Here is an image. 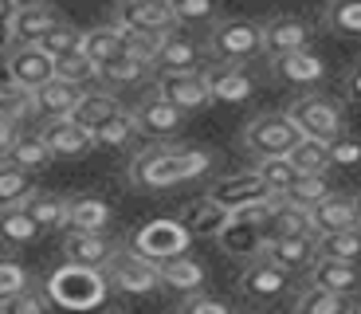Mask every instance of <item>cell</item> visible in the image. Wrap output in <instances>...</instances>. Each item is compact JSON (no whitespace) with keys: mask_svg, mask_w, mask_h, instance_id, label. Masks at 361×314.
Wrapping results in <instances>:
<instances>
[{"mask_svg":"<svg viewBox=\"0 0 361 314\" xmlns=\"http://www.w3.org/2000/svg\"><path fill=\"white\" fill-rule=\"evenodd\" d=\"M212 169V153L208 150H149L137 153L134 165H130V181L137 188H149V193H161L173 188L180 181H197Z\"/></svg>","mask_w":361,"mask_h":314,"instance_id":"cell-1","label":"cell"},{"mask_svg":"<svg viewBox=\"0 0 361 314\" xmlns=\"http://www.w3.org/2000/svg\"><path fill=\"white\" fill-rule=\"evenodd\" d=\"M208 55L220 67H244L263 55V24L255 20H220L208 32Z\"/></svg>","mask_w":361,"mask_h":314,"instance_id":"cell-2","label":"cell"},{"mask_svg":"<svg viewBox=\"0 0 361 314\" xmlns=\"http://www.w3.org/2000/svg\"><path fill=\"white\" fill-rule=\"evenodd\" d=\"M287 118L298 126L302 138H314V142H334V138L345 134V114L342 102L326 99V95H302L287 107Z\"/></svg>","mask_w":361,"mask_h":314,"instance_id":"cell-3","label":"cell"},{"mask_svg":"<svg viewBox=\"0 0 361 314\" xmlns=\"http://www.w3.org/2000/svg\"><path fill=\"white\" fill-rule=\"evenodd\" d=\"M189 243H192V236L180 220H149V224H142L130 236V251H137L142 260L157 263V267L189 255Z\"/></svg>","mask_w":361,"mask_h":314,"instance_id":"cell-4","label":"cell"},{"mask_svg":"<svg viewBox=\"0 0 361 314\" xmlns=\"http://www.w3.org/2000/svg\"><path fill=\"white\" fill-rule=\"evenodd\" d=\"M302 142V134H298V126L287 118V110L283 114H259L247 122L244 130V145L247 153H255V157H290V150Z\"/></svg>","mask_w":361,"mask_h":314,"instance_id":"cell-5","label":"cell"},{"mask_svg":"<svg viewBox=\"0 0 361 314\" xmlns=\"http://www.w3.org/2000/svg\"><path fill=\"white\" fill-rule=\"evenodd\" d=\"M106 287L118 291V295H154L161 287V267L142 260L130 248H118V255L106 267Z\"/></svg>","mask_w":361,"mask_h":314,"instance_id":"cell-6","label":"cell"},{"mask_svg":"<svg viewBox=\"0 0 361 314\" xmlns=\"http://www.w3.org/2000/svg\"><path fill=\"white\" fill-rule=\"evenodd\" d=\"M212 55H208V44H200V40H192L185 28H177V32H169L161 44V55H157V75H189V71H208L212 67Z\"/></svg>","mask_w":361,"mask_h":314,"instance_id":"cell-7","label":"cell"},{"mask_svg":"<svg viewBox=\"0 0 361 314\" xmlns=\"http://www.w3.org/2000/svg\"><path fill=\"white\" fill-rule=\"evenodd\" d=\"M51 295H55V303L71 306V310H82V306L102 303V295H106V279H102L99 271L71 267V263H67L63 271H55V279H51Z\"/></svg>","mask_w":361,"mask_h":314,"instance_id":"cell-8","label":"cell"},{"mask_svg":"<svg viewBox=\"0 0 361 314\" xmlns=\"http://www.w3.org/2000/svg\"><path fill=\"white\" fill-rule=\"evenodd\" d=\"M114 24L122 32H157V36L177 32L173 4H165V0H122V4H114Z\"/></svg>","mask_w":361,"mask_h":314,"instance_id":"cell-9","label":"cell"},{"mask_svg":"<svg viewBox=\"0 0 361 314\" xmlns=\"http://www.w3.org/2000/svg\"><path fill=\"white\" fill-rule=\"evenodd\" d=\"M310 24L302 16H271L263 24V55L267 59H283V55H298L310 52Z\"/></svg>","mask_w":361,"mask_h":314,"instance_id":"cell-10","label":"cell"},{"mask_svg":"<svg viewBox=\"0 0 361 314\" xmlns=\"http://www.w3.org/2000/svg\"><path fill=\"white\" fill-rule=\"evenodd\" d=\"M271 197H275V193L263 185L255 169L252 173H235V177H224V181H216V185L208 188V200H216L228 216L240 212V208L263 205V200H271Z\"/></svg>","mask_w":361,"mask_h":314,"instance_id":"cell-11","label":"cell"},{"mask_svg":"<svg viewBox=\"0 0 361 314\" xmlns=\"http://www.w3.org/2000/svg\"><path fill=\"white\" fill-rule=\"evenodd\" d=\"M157 95H161L169 107H177L180 114H192V110H204L212 102V90H208V71H189V75H157Z\"/></svg>","mask_w":361,"mask_h":314,"instance_id":"cell-12","label":"cell"},{"mask_svg":"<svg viewBox=\"0 0 361 314\" xmlns=\"http://www.w3.org/2000/svg\"><path fill=\"white\" fill-rule=\"evenodd\" d=\"M59 24H67V20L55 4H44V0L20 4L16 20H12V47H39L44 36H51Z\"/></svg>","mask_w":361,"mask_h":314,"instance_id":"cell-13","label":"cell"},{"mask_svg":"<svg viewBox=\"0 0 361 314\" xmlns=\"http://www.w3.org/2000/svg\"><path fill=\"white\" fill-rule=\"evenodd\" d=\"M4 71H8V79L16 83L20 90H32V95H36L44 83L55 79V59L44 55L39 47H12Z\"/></svg>","mask_w":361,"mask_h":314,"instance_id":"cell-14","label":"cell"},{"mask_svg":"<svg viewBox=\"0 0 361 314\" xmlns=\"http://www.w3.org/2000/svg\"><path fill=\"white\" fill-rule=\"evenodd\" d=\"M287 287H290V275L283 267H275L271 260H252L240 275V291L252 303H275V298L287 295Z\"/></svg>","mask_w":361,"mask_h":314,"instance_id":"cell-15","label":"cell"},{"mask_svg":"<svg viewBox=\"0 0 361 314\" xmlns=\"http://www.w3.org/2000/svg\"><path fill=\"white\" fill-rule=\"evenodd\" d=\"M271 75L283 83V87L295 90H314L326 79V59L318 52H298V55H283V59H271Z\"/></svg>","mask_w":361,"mask_h":314,"instance_id":"cell-16","label":"cell"},{"mask_svg":"<svg viewBox=\"0 0 361 314\" xmlns=\"http://www.w3.org/2000/svg\"><path fill=\"white\" fill-rule=\"evenodd\" d=\"M259 260H271L275 267H283L287 275L307 271L318 263V240L314 236H295V240H263Z\"/></svg>","mask_w":361,"mask_h":314,"instance_id":"cell-17","label":"cell"},{"mask_svg":"<svg viewBox=\"0 0 361 314\" xmlns=\"http://www.w3.org/2000/svg\"><path fill=\"white\" fill-rule=\"evenodd\" d=\"M114 208L102 197H71L67 200V232L71 236H106Z\"/></svg>","mask_w":361,"mask_h":314,"instance_id":"cell-18","label":"cell"},{"mask_svg":"<svg viewBox=\"0 0 361 314\" xmlns=\"http://www.w3.org/2000/svg\"><path fill=\"white\" fill-rule=\"evenodd\" d=\"M310 224H314V236H338V232H357L361 220H357V205L353 197H342L334 193L330 200H322L318 208H310Z\"/></svg>","mask_w":361,"mask_h":314,"instance_id":"cell-19","label":"cell"},{"mask_svg":"<svg viewBox=\"0 0 361 314\" xmlns=\"http://www.w3.org/2000/svg\"><path fill=\"white\" fill-rule=\"evenodd\" d=\"M82 102V87H71L63 79H51L32 95V107L44 122H67L75 114V107Z\"/></svg>","mask_w":361,"mask_h":314,"instance_id":"cell-20","label":"cell"},{"mask_svg":"<svg viewBox=\"0 0 361 314\" xmlns=\"http://www.w3.org/2000/svg\"><path fill=\"white\" fill-rule=\"evenodd\" d=\"M208 90H212V102L235 107V102H247L255 95V79L247 67H220V63H212L208 67Z\"/></svg>","mask_w":361,"mask_h":314,"instance_id":"cell-21","label":"cell"},{"mask_svg":"<svg viewBox=\"0 0 361 314\" xmlns=\"http://www.w3.org/2000/svg\"><path fill=\"white\" fill-rule=\"evenodd\" d=\"M314 291H330V295L353 298V291H361V263H334V260H318L310 267V283Z\"/></svg>","mask_w":361,"mask_h":314,"instance_id":"cell-22","label":"cell"},{"mask_svg":"<svg viewBox=\"0 0 361 314\" xmlns=\"http://www.w3.org/2000/svg\"><path fill=\"white\" fill-rule=\"evenodd\" d=\"M63 255L71 267H87V271H106L110 260L118 255V248L106 236H67Z\"/></svg>","mask_w":361,"mask_h":314,"instance_id":"cell-23","label":"cell"},{"mask_svg":"<svg viewBox=\"0 0 361 314\" xmlns=\"http://www.w3.org/2000/svg\"><path fill=\"white\" fill-rule=\"evenodd\" d=\"M134 122H137V134L173 138V134L180 130V122H185V114H180L177 107H169L161 95H154V99H145L142 107L134 110Z\"/></svg>","mask_w":361,"mask_h":314,"instance_id":"cell-24","label":"cell"},{"mask_svg":"<svg viewBox=\"0 0 361 314\" xmlns=\"http://www.w3.org/2000/svg\"><path fill=\"white\" fill-rule=\"evenodd\" d=\"M82 55H87L94 67H106L118 55H126V32L118 24H102V28H87L82 36Z\"/></svg>","mask_w":361,"mask_h":314,"instance_id":"cell-25","label":"cell"},{"mask_svg":"<svg viewBox=\"0 0 361 314\" xmlns=\"http://www.w3.org/2000/svg\"><path fill=\"white\" fill-rule=\"evenodd\" d=\"M39 138L47 142V150H51L55 157H82V153L94 150V138H90L87 130H79L75 122H47L44 130H39Z\"/></svg>","mask_w":361,"mask_h":314,"instance_id":"cell-26","label":"cell"},{"mask_svg":"<svg viewBox=\"0 0 361 314\" xmlns=\"http://www.w3.org/2000/svg\"><path fill=\"white\" fill-rule=\"evenodd\" d=\"M114 114H122V107H118L114 95H106V90H90V95H82V102L75 107V114L67 118V122H75L79 130L94 134V130H99V126H106Z\"/></svg>","mask_w":361,"mask_h":314,"instance_id":"cell-27","label":"cell"},{"mask_svg":"<svg viewBox=\"0 0 361 314\" xmlns=\"http://www.w3.org/2000/svg\"><path fill=\"white\" fill-rule=\"evenodd\" d=\"M228 220H232V216L208 197L192 200V205L185 208V216H180V224L189 228V236H220L228 228Z\"/></svg>","mask_w":361,"mask_h":314,"instance_id":"cell-28","label":"cell"},{"mask_svg":"<svg viewBox=\"0 0 361 314\" xmlns=\"http://www.w3.org/2000/svg\"><path fill=\"white\" fill-rule=\"evenodd\" d=\"M161 283L173 291H185V295H200V287L208 283V271L197 255H180V260L161 267Z\"/></svg>","mask_w":361,"mask_h":314,"instance_id":"cell-29","label":"cell"},{"mask_svg":"<svg viewBox=\"0 0 361 314\" xmlns=\"http://www.w3.org/2000/svg\"><path fill=\"white\" fill-rule=\"evenodd\" d=\"M32 197H36V181H32V173L16 169V165H8V162H0V212L24 208Z\"/></svg>","mask_w":361,"mask_h":314,"instance_id":"cell-30","label":"cell"},{"mask_svg":"<svg viewBox=\"0 0 361 314\" xmlns=\"http://www.w3.org/2000/svg\"><path fill=\"white\" fill-rule=\"evenodd\" d=\"M44 236V228L27 216V208H8L0 212V248H27Z\"/></svg>","mask_w":361,"mask_h":314,"instance_id":"cell-31","label":"cell"},{"mask_svg":"<svg viewBox=\"0 0 361 314\" xmlns=\"http://www.w3.org/2000/svg\"><path fill=\"white\" fill-rule=\"evenodd\" d=\"M263 232H267V240H295V236H314V224H310L307 208H295V205H287V200H283ZM314 240H318V236H314Z\"/></svg>","mask_w":361,"mask_h":314,"instance_id":"cell-32","label":"cell"},{"mask_svg":"<svg viewBox=\"0 0 361 314\" xmlns=\"http://www.w3.org/2000/svg\"><path fill=\"white\" fill-rule=\"evenodd\" d=\"M290 165H295L302 177H326V173L334 169V165H330V145L314 142V138H302V142L290 150Z\"/></svg>","mask_w":361,"mask_h":314,"instance_id":"cell-33","label":"cell"},{"mask_svg":"<svg viewBox=\"0 0 361 314\" xmlns=\"http://www.w3.org/2000/svg\"><path fill=\"white\" fill-rule=\"evenodd\" d=\"M216 240L224 243V251H232V255H252V260H259L267 232L255 228V224H235V220H228V228L216 236Z\"/></svg>","mask_w":361,"mask_h":314,"instance_id":"cell-34","label":"cell"},{"mask_svg":"<svg viewBox=\"0 0 361 314\" xmlns=\"http://www.w3.org/2000/svg\"><path fill=\"white\" fill-rule=\"evenodd\" d=\"M51 157L55 153L47 150V142L36 130V134H20L16 138V145H12V153H8V165H16V169H24V173H36V169H44Z\"/></svg>","mask_w":361,"mask_h":314,"instance_id":"cell-35","label":"cell"},{"mask_svg":"<svg viewBox=\"0 0 361 314\" xmlns=\"http://www.w3.org/2000/svg\"><path fill=\"white\" fill-rule=\"evenodd\" d=\"M322 24L334 36H361V0H334V4H326Z\"/></svg>","mask_w":361,"mask_h":314,"instance_id":"cell-36","label":"cell"},{"mask_svg":"<svg viewBox=\"0 0 361 314\" xmlns=\"http://www.w3.org/2000/svg\"><path fill=\"white\" fill-rule=\"evenodd\" d=\"M334 197V188H330V177H298L295 185L283 193V200L287 205H295V208H318L322 200H330Z\"/></svg>","mask_w":361,"mask_h":314,"instance_id":"cell-37","label":"cell"},{"mask_svg":"<svg viewBox=\"0 0 361 314\" xmlns=\"http://www.w3.org/2000/svg\"><path fill=\"white\" fill-rule=\"evenodd\" d=\"M353 298H342V295H330V291H314L307 287L295 303V314H353Z\"/></svg>","mask_w":361,"mask_h":314,"instance_id":"cell-38","label":"cell"},{"mask_svg":"<svg viewBox=\"0 0 361 314\" xmlns=\"http://www.w3.org/2000/svg\"><path fill=\"white\" fill-rule=\"evenodd\" d=\"M318 260H334V263H361V228L357 232H338L318 240Z\"/></svg>","mask_w":361,"mask_h":314,"instance_id":"cell-39","label":"cell"},{"mask_svg":"<svg viewBox=\"0 0 361 314\" xmlns=\"http://www.w3.org/2000/svg\"><path fill=\"white\" fill-rule=\"evenodd\" d=\"M27 216L36 220L39 228H67V200L63 197H51V193H36V197L27 200Z\"/></svg>","mask_w":361,"mask_h":314,"instance_id":"cell-40","label":"cell"},{"mask_svg":"<svg viewBox=\"0 0 361 314\" xmlns=\"http://www.w3.org/2000/svg\"><path fill=\"white\" fill-rule=\"evenodd\" d=\"M255 173H259V181L271 188V193H275V197H283V193H287V188L302 177V173L290 165V157H263V162L255 165Z\"/></svg>","mask_w":361,"mask_h":314,"instance_id":"cell-41","label":"cell"},{"mask_svg":"<svg viewBox=\"0 0 361 314\" xmlns=\"http://www.w3.org/2000/svg\"><path fill=\"white\" fill-rule=\"evenodd\" d=\"M173 20H177V28H185L189 32L192 24H220V8L212 4V0H173Z\"/></svg>","mask_w":361,"mask_h":314,"instance_id":"cell-42","label":"cell"},{"mask_svg":"<svg viewBox=\"0 0 361 314\" xmlns=\"http://www.w3.org/2000/svg\"><path fill=\"white\" fill-rule=\"evenodd\" d=\"M36 114V107H32V90H20L16 83H0V122L16 126L20 118Z\"/></svg>","mask_w":361,"mask_h":314,"instance_id":"cell-43","label":"cell"},{"mask_svg":"<svg viewBox=\"0 0 361 314\" xmlns=\"http://www.w3.org/2000/svg\"><path fill=\"white\" fill-rule=\"evenodd\" d=\"M90 138H94V145L118 150V145H126V142H134V138H137V122H134V114H126V110H122V114H114L106 126H99Z\"/></svg>","mask_w":361,"mask_h":314,"instance_id":"cell-44","label":"cell"},{"mask_svg":"<svg viewBox=\"0 0 361 314\" xmlns=\"http://www.w3.org/2000/svg\"><path fill=\"white\" fill-rule=\"evenodd\" d=\"M55 79L71 83V87H82V83L102 79V67H94L82 52H75V55H67V59H55Z\"/></svg>","mask_w":361,"mask_h":314,"instance_id":"cell-45","label":"cell"},{"mask_svg":"<svg viewBox=\"0 0 361 314\" xmlns=\"http://www.w3.org/2000/svg\"><path fill=\"white\" fill-rule=\"evenodd\" d=\"M82 36H87V32H79L75 24H59V28L51 32V36H44L39 52L51 55V59H67V55L82 52Z\"/></svg>","mask_w":361,"mask_h":314,"instance_id":"cell-46","label":"cell"},{"mask_svg":"<svg viewBox=\"0 0 361 314\" xmlns=\"http://www.w3.org/2000/svg\"><path fill=\"white\" fill-rule=\"evenodd\" d=\"M145 67H149V63L134 59V55H118L114 63L102 67V79H106L110 87H134V83L145 79Z\"/></svg>","mask_w":361,"mask_h":314,"instance_id":"cell-47","label":"cell"},{"mask_svg":"<svg viewBox=\"0 0 361 314\" xmlns=\"http://www.w3.org/2000/svg\"><path fill=\"white\" fill-rule=\"evenodd\" d=\"M161 44L165 36H157V32H126V55H134L142 63H157Z\"/></svg>","mask_w":361,"mask_h":314,"instance_id":"cell-48","label":"cell"},{"mask_svg":"<svg viewBox=\"0 0 361 314\" xmlns=\"http://www.w3.org/2000/svg\"><path fill=\"white\" fill-rule=\"evenodd\" d=\"M330 165L334 169H357L361 165V138L353 134H342L330 142Z\"/></svg>","mask_w":361,"mask_h":314,"instance_id":"cell-49","label":"cell"},{"mask_svg":"<svg viewBox=\"0 0 361 314\" xmlns=\"http://www.w3.org/2000/svg\"><path fill=\"white\" fill-rule=\"evenodd\" d=\"M24 291H27V271L16 260H0V303H8Z\"/></svg>","mask_w":361,"mask_h":314,"instance_id":"cell-50","label":"cell"},{"mask_svg":"<svg viewBox=\"0 0 361 314\" xmlns=\"http://www.w3.org/2000/svg\"><path fill=\"white\" fill-rule=\"evenodd\" d=\"M0 314H47V295H44V291L27 287L24 295L8 298V303H0Z\"/></svg>","mask_w":361,"mask_h":314,"instance_id":"cell-51","label":"cell"},{"mask_svg":"<svg viewBox=\"0 0 361 314\" xmlns=\"http://www.w3.org/2000/svg\"><path fill=\"white\" fill-rule=\"evenodd\" d=\"M177 314H232V306H228L224 298H216V295H192Z\"/></svg>","mask_w":361,"mask_h":314,"instance_id":"cell-52","label":"cell"},{"mask_svg":"<svg viewBox=\"0 0 361 314\" xmlns=\"http://www.w3.org/2000/svg\"><path fill=\"white\" fill-rule=\"evenodd\" d=\"M345 95H350L353 102H361V63H353L350 75H345Z\"/></svg>","mask_w":361,"mask_h":314,"instance_id":"cell-53","label":"cell"},{"mask_svg":"<svg viewBox=\"0 0 361 314\" xmlns=\"http://www.w3.org/2000/svg\"><path fill=\"white\" fill-rule=\"evenodd\" d=\"M16 126H8V122H0V157H8L12 153V145H16Z\"/></svg>","mask_w":361,"mask_h":314,"instance_id":"cell-54","label":"cell"},{"mask_svg":"<svg viewBox=\"0 0 361 314\" xmlns=\"http://www.w3.org/2000/svg\"><path fill=\"white\" fill-rule=\"evenodd\" d=\"M16 12H20V4H16V0H0V28H12Z\"/></svg>","mask_w":361,"mask_h":314,"instance_id":"cell-55","label":"cell"},{"mask_svg":"<svg viewBox=\"0 0 361 314\" xmlns=\"http://www.w3.org/2000/svg\"><path fill=\"white\" fill-rule=\"evenodd\" d=\"M8 44H12V28H0V52H4Z\"/></svg>","mask_w":361,"mask_h":314,"instance_id":"cell-56","label":"cell"},{"mask_svg":"<svg viewBox=\"0 0 361 314\" xmlns=\"http://www.w3.org/2000/svg\"><path fill=\"white\" fill-rule=\"evenodd\" d=\"M353 205H357V220H361V193H357V197H353Z\"/></svg>","mask_w":361,"mask_h":314,"instance_id":"cell-57","label":"cell"},{"mask_svg":"<svg viewBox=\"0 0 361 314\" xmlns=\"http://www.w3.org/2000/svg\"><path fill=\"white\" fill-rule=\"evenodd\" d=\"M353 314H361V306H357V310H353Z\"/></svg>","mask_w":361,"mask_h":314,"instance_id":"cell-58","label":"cell"}]
</instances>
